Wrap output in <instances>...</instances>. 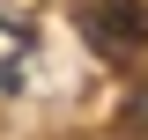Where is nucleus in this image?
I'll return each mask as SVG.
<instances>
[{"instance_id":"1","label":"nucleus","mask_w":148,"mask_h":140,"mask_svg":"<svg viewBox=\"0 0 148 140\" xmlns=\"http://www.w3.org/2000/svg\"><path fill=\"white\" fill-rule=\"evenodd\" d=\"M82 37H89L104 59H133L148 44V7L141 0H89V7H82Z\"/></svg>"}]
</instances>
